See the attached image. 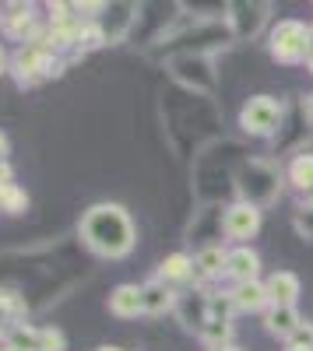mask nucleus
<instances>
[{
	"mask_svg": "<svg viewBox=\"0 0 313 351\" xmlns=\"http://www.w3.org/2000/svg\"><path fill=\"white\" fill-rule=\"evenodd\" d=\"M152 278H155V281H162V285H169V288H176V291H183V288L197 285L194 256H190V253H169V256H162Z\"/></svg>",
	"mask_w": 313,
	"mask_h": 351,
	"instance_id": "obj_11",
	"label": "nucleus"
},
{
	"mask_svg": "<svg viewBox=\"0 0 313 351\" xmlns=\"http://www.w3.org/2000/svg\"><path fill=\"white\" fill-rule=\"evenodd\" d=\"M28 313H32V306H28L25 291L0 285V341H8L18 327L28 324Z\"/></svg>",
	"mask_w": 313,
	"mask_h": 351,
	"instance_id": "obj_10",
	"label": "nucleus"
},
{
	"mask_svg": "<svg viewBox=\"0 0 313 351\" xmlns=\"http://www.w3.org/2000/svg\"><path fill=\"white\" fill-rule=\"evenodd\" d=\"M286 351H313V348H306V344H286Z\"/></svg>",
	"mask_w": 313,
	"mask_h": 351,
	"instance_id": "obj_30",
	"label": "nucleus"
},
{
	"mask_svg": "<svg viewBox=\"0 0 313 351\" xmlns=\"http://www.w3.org/2000/svg\"><path fill=\"white\" fill-rule=\"evenodd\" d=\"M8 158H11V137L0 130V162H8Z\"/></svg>",
	"mask_w": 313,
	"mask_h": 351,
	"instance_id": "obj_27",
	"label": "nucleus"
},
{
	"mask_svg": "<svg viewBox=\"0 0 313 351\" xmlns=\"http://www.w3.org/2000/svg\"><path fill=\"white\" fill-rule=\"evenodd\" d=\"M299 112H303V120L313 127V92H306V95H303V109H299Z\"/></svg>",
	"mask_w": 313,
	"mask_h": 351,
	"instance_id": "obj_26",
	"label": "nucleus"
},
{
	"mask_svg": "<svg viewBox=\"0 0 313 351\" xmlns=\"http://www.w3.org/2000/svg\"><path fill=\"white\" fill-rule=\"evenodd\" d=\"M43 8L32 0H18V4H4V18H0V32L18 46H39L46 36V21L39 14Z\"/></svg>",
	"mask_w": 313,
	"mask_h": 351,
	"instance_id": "obj_6",
	"label": "nucleus"
},
{
	"mask_svg": "<svg viewBox=\"0 0 313 351\" xmlns=\"http://www.w3.org/2000/svg\"><path fill=\"white\" fill-rule=\"evenodd\" d=\"M286 183L303 197L313 193V152H296L292 155V162L286 169Z\"/></svg>",
	"mask_w": 313,
	"mask_h": 351,
	"instance_id": "obj_19",
	"label": "nucleus"
},
{
	"mask_svg": "<svg viewBox=\"0 0 313 351\" xmlns=\"http://www.w3.org/2000/svg\"><path fill=\"white\" fill-rule=\"evenodd\" d=\"M0 351H8V344H4V341H0Z\"/></svg>",
	"mask_w": 313,
	"mask_h": 351,
	"instance_id": "obj_34",
	"label": "nucleus"
},
{
	"mask_svg": "<svg viewBox=\"0 0 313 351\" xmlns=\"http://www.w3.org/2000/svg\"><path fill=\"white\" fill-rule=\"evenodd\" d=\"M310 28H313V25H310ZM306 71L313 74V43H310V60H306Z\"/></svg>",
	"mask_w": 313,
	"mask_h": 351,
	"instance_id": "obj_31",
	"label": "nucleus"
},
{
	"mask_svg": "<svg viewBox=\"0 0 313 351\" xmlns=\"http://www.w3.org/2000/svg\"><path fill=\"white\" fill-rule=\"evenodd\" d=\"M303 204H306V208H313V193H310V197H303Z\"/></svg>",
	"mask_w": 313,
	"mask_h": 351,
	"instance_id": "obj_33",
	"label": "nucleus"
},
{
	"mask_svg": "<svg viewBox=\"0 0 313 351\" xmlns=\"http://www.w3.org/2000/svg\"><path fill=\"white\" fill-rule=\"evenodd\" d=\"M271 4L268 0H236V4H225V25H229L233 43H250L264 32V25L271 21Z\"/></svg>",
	"mask_w": 313,
	"mask_h": 351,
	"instance_id": "obj_7",
	"label": "nucleus"
},
{
	"mask_svg": "<svg viewBox=\"0 0 313 351\" xmlns=\"http://www.w3.org/2000/svg\"><path fill=\"white\" fill-rule=\"evenodd\" d=\"M67 56H56V53H49V49H43V46H18L14 53H11V77H14V84L21 88H39V84H46V81H56V77H64L67 74Z\"/></svg>",
	"mask_w": 313,
	"mask_h": 351,
	"instance_id": "obj_3",
	"label": "nucleus"
},
{
	"mask_svg": "<svg viewBox=\"0 0 313 351\" xmlns=\"http://www.w3.org/2000/svg\"><path fill=\"white\" fill-rule=\"evenodd\" d=\"M4 344H8V351H39V327L25 324V327H18Z\"/></svg>",
	"mask_w": 313,
	"mask_h": 351,
	"instance_id": "obj_21",
	"label": "nucleus"
},
{
	"mask_svg": "<svg viewBox=\"0 0 313 351\" xmlns=\"http://www.w3.org/2000/svg\"><path fill=\"white\" fill-rule=\"evenodd\" d=\"M225 291H229V302H233V309H236V313H257V316H264V313L271 309V299H268L264 281L229 285Z\"/></svg>",
	"mask_w": 313,
	"mask_h": 351,
	"instance_id": "obj_15",
	"label": "nucleus"
},
{
	"mask_svg": "<svg viewBox=\"0 0 313 351\" xmlns=\"http://www.w3.org/2000/svg\"><path fill=\"white\" fill-rule=\"evenodd\" d=\"M95 351H124V348H117V344H102V348H95Z\"/></svg>",
	"mask_w": 313,
	"mask_h": 351,
	"instance_id": "obj_32",
	"label": "nucleus"
},
{
	"mask_svg": "<svg viewBox=\"0 0 313 351\" xmlns=\"http://www.w3.org/2000/svg\"><path fill=\"white\" fill-rule=\"evenodd\" d=\"M292 228H296L299 239L313 243V208H306L303 200L296 204V211H292Z\"/></svg>",
	"mask_w": 313,
	"mask_h": 351,
	"instance_id": "obj_22",
	"label": "nucleus"
},
{
	"mask_svg": "<svg viewBox=\"0 0 313 351\" xmlns=\"http://www.w3.org/2000/svg\"><path fill=\"white\" fill-rule=\"evenodd\" d=\"M28 204H32V200H28L25 186H18V183L0 190V211H4V215H11V218H21V215L28 211Z\"/></svg>",
	"mask_w": 313,
	"mask_h": 351,
	"instance_id": "obj_20",
	"label": "nucleus"
},
{
	"mask_svg": "<svg viewBox=\"0 0 313 351\" xmlns=\"http://www.w3.org/2000/svg\"><path fill=\"white\" fill-rule=\"evenodd\" d=\"M225 278H229L233 285L261 281V253L253 246H233L229 260H225Z\"/></svg>",
	"mask_w": 313,
	"mask_h": 351,
	"instance_id": "obj_14",
	"label": "nucleus"
},
{
	"mask_svg": "<svg viewBox=\"0 0 313 351\" xmlns=\"http://www.w3.org/2000/svg\"><path fill=\"white\" fill-rule=\"evenodd\" d=\"M264 288H268L271 306H296L303 295V281L296 271H271L264 278Z\"/></svg>",
	"mask_w": 313,
	"mask_h": 351,
	"instance_id": "obj_16",
	"label": "nucleus"
},
{
	"mask_svg": "<svg viewBox=\"0 0 313 351\" xmlns=\"http://www.w3.org/2000/svg\"><path fill=\"white\" fill-rule=\"evenodd\" d=\"M39 351H67V334L60 327H39Z\"/></svg>",
	"mask_w": 313,
	"mask_h": 351,
	"instance_id": "obj_23",
	"label": "nucleus"
},
{
	"mask_svg": "<svg viewBox=\"0 0 313 351\" xmlns=\"http://www.w3.org/2000/svg\"><path fill=\"white\" fill-rule=\"evenodd\" d=\"M8 71H11V53H8L4 46H0V77H4Z\"/></svg>",
	"mask_w": 313,
	"mask_h": 351,
	"instance_id": "obj_28",
	"label": "nucleus"
},
{
	"mask_svg": "<svg viewBox=\"0 0 313 351\" xmlns=\"http://www.w3.org/2000/svg\"><path fill=\"white\" fill-rule=\"evenodd\" d=\"M137 21H141V4H106L102 14L95 18V25H99V32H102L106 46L127 43Z\"/></svg>",
	"mask_w": 313,
	"mask_h": 351,
	"instance_id": "obj_9",
	"label": "nucleus"
},
{
	"mask_svg": "<svg viewBox=\"0 0 313 351\" xmlns=\"http://www.w3.org/2000/svg\"><path fill=\"white\" fill-rule=\"evenodd\" d=\"M281 190H286V172H281L278 162L268 158V155H250L233 172L236 200H246V204H253V208H261V211H268L271 204H278Z\"/></svg>",
	"mask_w": 313,
	"mask_h": 351,
	"instance_id": "obj_2",
	"label": "nucleus"
},
{
	"mask_svg": "<svg viewBox=\"0 0 313 351\" xmlns=\"http://www.w3.org/2000/svg\"><path fill=\"white\" fill-rule=\"evenodd\" d=\"M0 18H4V4H0Z\"/></svg>",
	"mask_w": 313,
	"mask_h": 351,
	"instance_id": "obj_35",
	"label": "nucleus"
},
{
	"mask_svg": "<svg viewBox=\"0 0 313 351\" xmlns=\"http://www.w3.org/2000/svg\"><path fill=\"white\" fill-rule=\"evenodd\" d=\"M4 186H14V169H11V162H0V190Z\"/></svg>",
	"mask_w": 313,
	"mask_h": 351,
	"instance_id": "obj_25",
	"label": "nucleus"
},
{
	"mask_svg": "<svg viewBox=\"0 0 313 351\" xmlns=\"http://www.w3.org/2000/svg\"><path fill=\"white\" fill-rule=\"evenodd\" d=\"M141 291H145V316L176 313V302H180V291H176V288H169V285L148 278L145 285H141Z\"/></svg>",
	"mask_w": 313,
	"mask_h": 351,
	"instance_id": "obj_18",
	"label": "nucleus"
},
{
	"mask_svg": "<svg viewBox=\"0 0 313 351\" xmlns=\"http://www.w3.org/2000/svg\"><path fill=\"white\" fill-rule=\"evenodd\" d=\"M106 309L117 316V319H137V316H145V291H141V285L134 281H124L109 291V302Z\"/></svg>",
	"mask_w": 313,
	"mask_h": 351,
	"instance_id": "obj_13",
	"label": "nucleus"
},
{
	"mask_svg": "<svg viewBox=\"0 0 313 351\" xmlns=\"http://www.w3.org/2000/svg\"><path fill=\"white\" fill-rule=\"evenodd\" d=\"M225 260H229V250L222 243H205L194 253V271H197V285L211 288L215 281L225 278Z\"/></svg>",
	"mask_w": 313,
	"mask_h": 351,
	"instance_id": "obj_12",
	"label": "nucleus"
},
{
	"mask_svg": "<svg viewBox=\"0 0 313 351\" xmlns=\"http://www.w3.org/2000/svg\"><path fill=\"white\" fill-rule=\"evenodd\" d=\"M289 344H306V348H313V319H303L299 330H296V337H292Z\"/></svg>",
	"mask_w": 313,
	"mask_h": 351,
	"instance_id": "obj_24",
	"label": "nucleus"
},
{
	"mask_svg": "<svg viewBox=\"0 0 313 351\" xmlns=\"http://www.w3.org/2000/svg\"><path fill=\"white\" fill-rule=\"evenodd\" d=\"M78 239L99 260H127L137 246V225L130 211L117 200H99L81 211Z\"/></svg>",
	"mask_w": 313,
	"mask_h": 351,
	"instance_id": "obj_1",
	"label": "nucleus"
},
{
	"mask_svg": "<svg viewBox=\"0 0 313 351\" xmlns=\"http://www.w3.org/2000/svg\"><path fill=\"white\" fill-rule=\"evenodd\" d=\"M281 123H286V106L275 95H250L240 109V130L246 137L271 141L281 134Z\"/></svg>",
	"mask_w": 313,
	"mask_h": 351,
	"instance_id": "obj_5",
	"label": "nucleus"
},
{
	"mask_svg": "<svg viewBox=\"0 0 313 351\" xmlns=\"http://www.w3.org/2000/svg\"><path fill=\"white\" fill-rule=\"evenodd\" d=\"M211 351H243L240 344H222V348H211Z\"/></svg>",
	"mask_w": 313,
	"mask_h": 351,
	"instance_id": "obj_29",
	"label": "nucleus"
},
{
	"mask_svg": "<svg viewBox=\"0 0 313 351\" xmlns=\"http://www.w3.org/2000/svg\"><path fill=\"white\" fill-rule=\"evenodd\" d=\"M261 228H264V211L253 208V204L233 200L229 208H222V236L229 243L250 246V239H257Z\"/></svg>",
	"mask_w": 313,
	"mask_h": 351,
	"instance_id": "obj_8",
	"label": "nucleus"
},
{
	"mask_svg": "<svg viewBox=\"0 0 313 351\" xmlns=\"http://www.w3.org/2000/svg\"><path fill=\"white\" fill-rule=\"evenodd\" d=\"M264 330L271 334V337H278V341H292L296 337V330H299V324H303V319L306 316H299V309L296 306H271L264 316Z\"/></svg>",
	"mask_w": 313,
	"mask_h": 351,
	"instance_id": "obj_17",
	"label": "nucleus"
},
{
	"mask_svg": "<svg viewBox=\"0 0 313 351\" xmlns=\"http://www.w3.org/2000/svg\"><path fill=\"white\" fill-rule=\"evenodd\" d=\"M310 43H313V28L299 18H278L268 28V56L275 64L303 67L310 60Z\"/></svg>",
	"mask_w": 313,
	"mask_h": 351,
	"instance_id": "obj_4",
	"label": "nucleus"
}]
</instances>
